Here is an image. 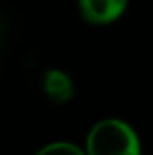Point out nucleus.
<instances>
[{"label": "nucleus", "instance_id": "1", "mask_svg": "<svg viewBox=\"0 0 153 155\" xmlns=\"http://www.w3.org/2000/svg\"><path fill=\"white\" fill-rule=\"evenodd\" d=\"M85 155H141V139L132 124L108 117L97 121L85 143Z\"/></svg>", "mask_w": 153, "mask_h": 155}, {"label": "nucleus", "instance_id": "2", "mask_svg": "<svg viewBox=\"0 0 153 155\" xmlns=\"http://www.w3.org/2000/svg\"><path fill=\"white\" fill-rule=\"evenodd\" d=\"M128 0H79V11L88 24L106 25L119 20L126 11Z\"/></svg>", "mask_w": 153, "mask_h": 155}, {"label": "nucleus", "instance_id": "3", "mask_svg": "<svg viewBox=\"0 0 153 155\" xmlns=\"http://www.w3.org/2000/svg\"><path fill=\"white\" fill-rule=\"evenodd\" d=\"M43 92L52 103H67L74 96V81L61 69H47L43 72Z\"/></svg>", "mask_w": 153, "mask_h": 155}, {"label": "nucleus", "instance_id": "4", "mask_svg": "<svg viewBox=\"0 0 153 155\" xmlns=\"http://www.w3.org/2000/svg\"><path fill=\"white\" fill-rule=\"evenodd\" d=\"M34 155H85V152H83V148H79L74 143L56 141V143L45 144Z\"/></svg>", "mask_w": 153, "mask_h": 155}]
</instances>
